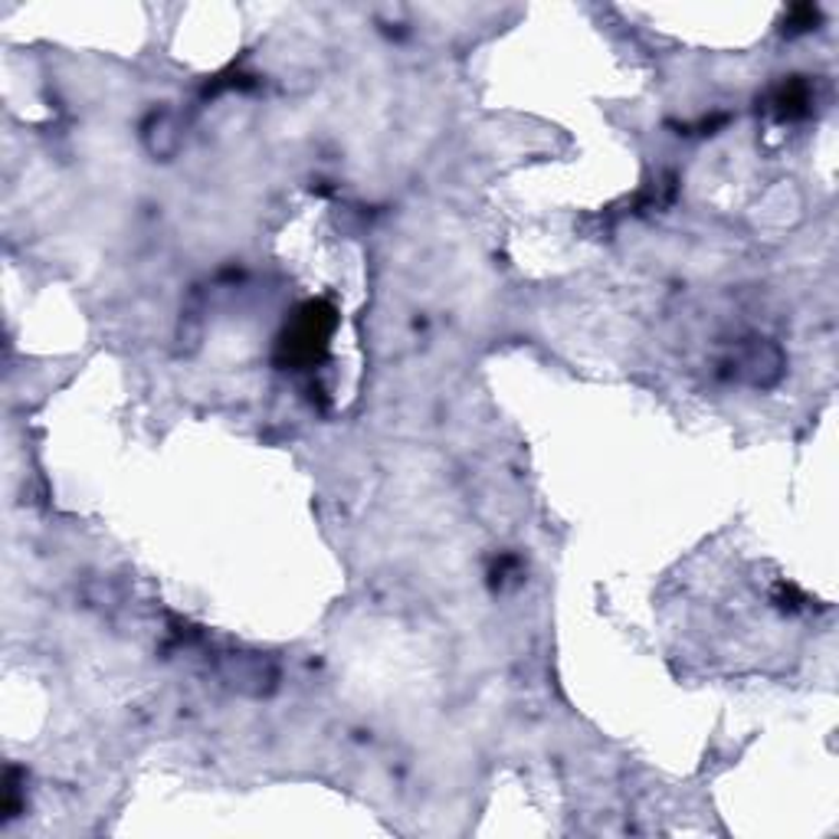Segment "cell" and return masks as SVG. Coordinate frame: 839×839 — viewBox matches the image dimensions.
Returning a JSON list of instances; mask_svg holds the SVG:
<instances>
[{
  "label": "cell",
  "mask_w": 839,
  "mask_h": 839,
  "mask_svg": "<svg viewBox=\"0 0 839 839\" xmlns=\"http://www.w3.org/2000/svg\"><path fill=\"white\" fill-rule=\"evenodd\" d=\"M325 315H331V312H322V305L305 308V318L299 322V328L286 341L292 354H302L305 361H312L315 348H325V338H328V328H331V318H325Z\"/></svg>",
  "instance_id": "obj_1"
}]
</instances>
